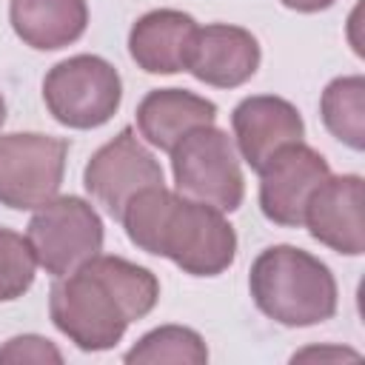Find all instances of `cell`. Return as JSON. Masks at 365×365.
I'll use <instances>...</instances> for the list:
<instances>
[{
	"label": "cell",
	"mask_w": 365,
	"mask_h": 365,
	"mask_svg": "<svg viewBox=\"0 0 365 365\" xmlns=\"http://www.w3.org/2000/svg\"><path fill=\"white\" fill-rule=\"evenodd\" d=\"M37 259L29 240L11 228H0V302L20 299L34 285Z\"/></svg>",
	"instance_id": "18"
},
{
	"label": "cell",
	"mask_w": 365,
	"mask_h": 365,
	"mask_svg": "<svg viewBox=\"0 0 365 365\" xmlns=\"http://www.w3.org/2000/svg\"><path fill=\"white\" fill-rule=\"evenodd\" d=\"M68 140L14 131L0 134V205L31 211L57 197L66 174Z\"/></svg>",
	"instance_id": "7"
},
{
	"label": "cell",
	"mask_w": 365,
	"mask_h": 365,
	"mask_svg": "<svg viewBox=\"0 0 365 365\" xmlns=\"http://www.w3.org/2000/svg\"><path fill=\"white\" fill-rule=\"evenodd\" d=\"M308 356H319V359H325V356H348V359H356V354L354 351H339V348H334V351H319V348H308V351H302V354H294V359H308Z\"/></svg>",
	"instance_id": "21"
},
{
	"label": "cell",
	"mask_w": 365,
	"mask_h": 365,
	"mask_svg": "<svg viewBox=\"0 0 365 365\" xmlns=\"http://www.w3.org/2000/svg\"><path fill=\"white\" fill-rule=\"evenodd\" d=\"M9 23L26 46L57 51L83 37L88 6L86 0H11Z\"/></svg>",
	"instance_id": "15"
},
{
	"label": "cell",
	"mask_w": 365,
	"mask_h": 365,
	"mask_svg": "<svg viewBox=\"0 0 365 365\" xmlns=\"http://www.w3.org/2000/svg\"><path fill=\"white\" fill-rule=\"evenodd\" d=\"M197 29V20L177 9L145 11L128 31V54L148 74L185 71Z\"/></svg>",
	"instance_id": "13"
},
{
	"label": "cell",
	"mask_w": 365,
	"mask_h": 365,
	"mask_svg": "<svg viewBox=\"0 0 365 365\" xmlns=\"http://www.w3.org/2000/svg\"><path fill=\"white\" fill-rule=\"evenodd\" d=\"M259 208L265 220L282 228H299L311 194L331 177L328 160L299 143L282 145L259 171Z\"/></svg>",
	"instance_id": "9"
},
{
	"label": "cell",
	"mask_w": 365,
	"mask_h": 365,
	"mask_svg": "<svg viewBox=\"0 0 365 365\" xmlns=\"http://www.w3.org/2000/svg\"><path fill=\"white\" fill-rule=\"evenodd\" d=\"M128 365H202L208 362V348L194 328L185 325H160L137 339L125 354Z\"/></svg>",
	"instance_id": "17"
},
{
	"label": "cell",
	"mask_w": 365,
	"mask_h": 365,
	"mask_svg": "<svg viewBox=\"0 0 365 365\" xmlns=\"http://www.w3.org/2000/svg\"><path fill=\"white\" fill-rule=\"evenodd\" d=\"M231 128L237 154L254 171H259L282 145L305 137V123L294 103L277 94H251L231 111Z\"/></svg>",
	"instance_id": "10"
},
{
	"label": "cell",
	"mask_w": 365,
	"mask_h": 365,
	"mask_svg": "<svg viewBox=\"0 0 365 365\" xmlns=\"http://www.w3.org/2000/svg\"><path fill=\"white\" fill-rule=\"evenodd\" d=\"M120 222L140 251L165 257L191 277H217L237 257V231L225 211L174 194L165 185L134 194Z\"/></svg>",
	"instance_id": "2"
},
{
	"label": "cell",
	"mask_w": 365,
	"mask_h": 365,
	"mask_svg": "<svg viewBox=\"0 0 365 365\" xmlns=\"http://www.w3.org/2000/svg\"><path fill=\"white\" fill-rule=\"evenodd\" d=\"M259 60V43L248 29L211 23L205 29H197L185 71H191L205 86L237 88L257 74Z\"/></svg>",
	"instance_id": "12"
},
{
	"label": "cell",
	"mask_w": 365,
	"mask_h": 365,
	"mask_svg": "<svg viewBox=\"0 0 365 365\" xmlns=\"http://www.w3.org/2000/svg\"><path fill=\"white\" fill-rule=\"evenodd\" d=\"M6 123V100H3V94H0V125Z\"/></svg>",
	"instance_id": "22"
},
{
	"label": "cell",
	"mask_w": 365,
	"mask_h": 365,
	"mask_svg": "<svg viewBox=\"0 0 365 365\" xmlns=\"http://www.w3.org/2000/svg\"><path fill=\"white\" fill-rule=\"evenodd\" d=\"M26 240L37 265L57 277H66L103 251V220L83 197H51L29 220Z\"/></svg>",
	"instance_id": "6"
},
{
	"label": "cell",
	"mask_w": 365,
	"mask_h": 365,
	"mask_svg": "<svg viewBox=\"0 0 365 365\" xmlns=\"http://www.w3.org/2000/svg\"><path fill=\"white\" fill-rule=\"evenodd\" d=\"M43 100L48 114L68 128H100L123 103L120 71L97 54H74L60 60L43 77Z\"/></svg>",
	"instance_id": "5"
},
{
	"label": "cell",
	"mask_w": 365,
	"mask_h": 365,
	"mask_svg": "<svg viewBox=\"0 0 365 365\" xmlns=\"http://www.w3.org/2000/svg\"><path fill=\"white\" fill-rule=\"evenodd\" d=\"M83 185L108 217L120 220L123 208L134 194L151 185H163V168L154 154L137 140L134 128L125 125L114 140L100 145L83 171Z\"/></svg>",
	"instance_id": "8"
},
{
	"label": "cell",
	"mask_w": 365,
	"mask_h": 365,
	"mask_svg": "<svg viewBox=\"0 0 365 365\" xmlns=\"http://www.w3.org/2000/svg\"><path fill=\"white\" fill-rule=\"evenodd\" d=\"M254 305L285 328H308L336 314V279L331 268L297 248L271 245L257 254L248 271Z\"/></svg>",
	"instance_id": "3"
},
{
	"label": "cell",
	"mask_w": 365,
	"mask_h": 365,
	"mask_svg": "<svg viewBox=\"0 0 365 365\" xmlns=\"http://www.w3.org/2000/svg\"><path fill=\"white\" fill-rule=\"evenodd\" d=\"M168 154L177 194L220 211H237L242 205L245 177L240 154L222 128L200 125L188 131Z\"/></svg>",
	"instance_id": "4"
},
{
	"label": "cell",
	"mask_w": 365,
	"mask_h": 365,
	"mask_svg": "<svg viewBox=\"0 0 365 365\" xmlns=\"http://www.w3.org/2000/svg\"><path fill=\"white\" fill-rule=\"evenodd\" d=\"M0 362H31V365H60L63 362V354L57 351V345L46 336H37V334H23V336H11L3 348H0Z\"/></svg>",
	"instance_id": "19"
},
{
	"label": "cell",
	"mask_w": 365,
	"mask_h": 365,
	"mask_svg": "<svg viewBox=\"0 0 365 365\" xmlns=\"http://www.w3.org/2000/svg\"><path fill=\"white\" fill-rule=\"evenodd\" d=\"M217 106L185 88H154L137 106V128L145 143L171 151L188 131L214 125Z\"/></svg>",
	"instance_id": "14"
},
{
	"label": "cell",
	"mask_w": 365,
	"mask_h": 365,
	"mask_svg": "<svg viewBox=\"0 0 365 365\" xmlns=\"http://www.w3.org/2000/svg\"><path fill=\"white\" fill-rule=\"evenodd\" d=\"M302 225L311 237L336 254L359 257L365 251L362 228V177L339 174L328 177L308 200Z\"/></svg>",
	"instance_id": "11"
},
{
	"label": "cell",
	"mask_w": 365,
	"mask_h": 365,
	"mask_svg": "<svg viewBox=\"0 0 365 365\" xmlns=\"http://www.w3.org/2000/svg\"><path fill=\"white\" fill-rule=\"evenodd\" d=\"M325 128L354 151L365 148V80L359 74L336 77L319 100Z\"/></svg>",
	"instance_id": "16"
},
{
	"label": "cell",
	"mask_w": 365,
	"mask_h": 365,
	"mask_svg": "<svg viewBox=\"0 0 365 365\" xmlns=\"http://www.w3.org/2000/svg\"><path fill=\"white\" fill-rule=\"evenodd\" d=\"M160 299V279L125 257L97 254L77 271L57 277L48 291L54 328L80 351L114 348L134 319L151 314Z\"/></svg>",
	"instance_id": "1"
},
{
	"label": "cell",
	"mask_w": 365,
	"mask_h": 365,
	"mask_svg": "<svg viewBox=\"0 0 365 365\" xmlns=\"http://www.w3.org/2000/svg\"><path fill=\"white\" fill-rule=\"evenodd\" d=\"M285 9L291 11H302V14H311V11H322L328 6H334L336 0H279Z\"/></svg>",
	"instance_id": "20"
}]
</instances>
